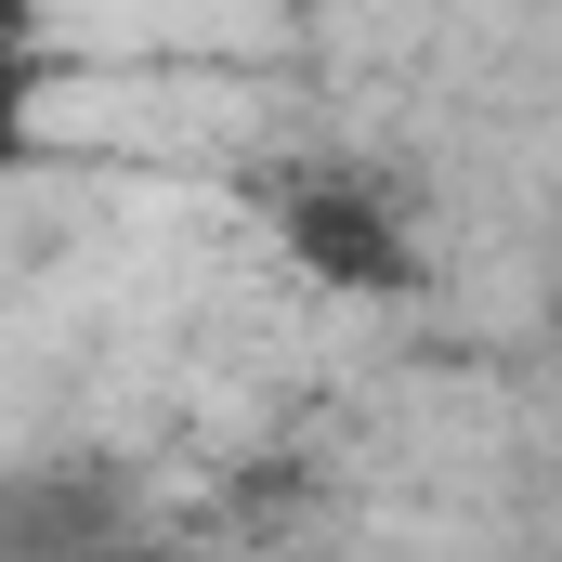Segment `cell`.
<instances>
[{"label": "cell", "instance_id": "obj_1", "mask_svg": "<svg viewBox=\"0 0 562 562\" xmlns=\"http://www.w3.org/2000/svg\"><path fill=\"white\" fill-rule=\"evenodd\" d=\"M276 236L288 262L314 288H353V301H393V288H419V236H406V210L380 196V183H353V170H301L276 196Z\"/></svg>", "mask_w": 562, "mask_h": 562}, {"label": "cell", "instance_id": "obj_2", "mask_svg": "<svg viewBox=\"0 0 562 562\" xmlns=\"http://www.w3.org/2000/svg\"><path fill=\"white\" fill-rule=\"evenodd\" d=\"M66 562H170V550H66Z\"/></svg>", "mask_w": 562, "mask_h": 562}]
</instances>
